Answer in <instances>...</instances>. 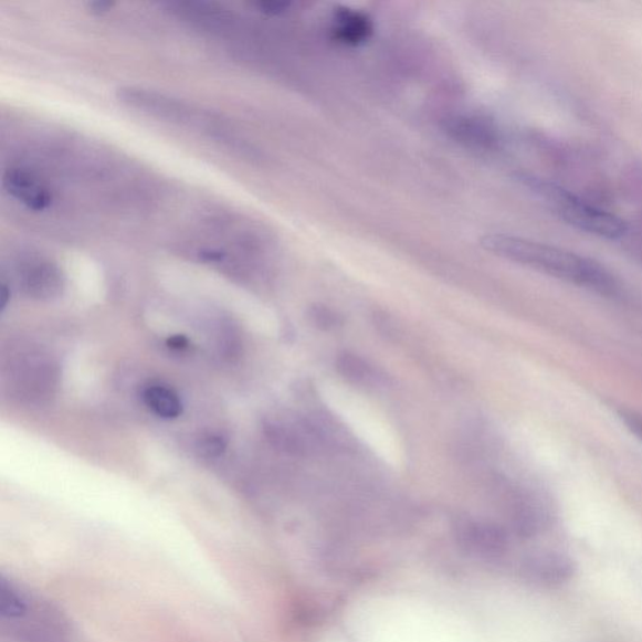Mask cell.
<instances>
[{"label":"cell","instance_id":"6da1fadb","mask_svg":"<svg viewBox=\"0 0 642 642\" xmlns=\"http://www.w3.org/2000/svg\"><path fill=\"white\" fill-rule=\"evenodd\" d=\"M421 598L380 597L360 602L351 613L366 642H483L459 611Z\"/></svg>","mask_w":642,"mask_h":642},{"label":"cell","instance_id":"7a4b0ae2","mask_svg":"<svg viewBox=\"0 0 642 642\" xmlns=\"http://www.w3.org/2000/svg\"><path fill=\"white\" fill-rule=\"evenodd\" d=\"M482 248L509 262L601 293L611 292L613 278L593 260L560 248L514 235L491 234L481 239Z\"/></svg>","mask_w":642,"mask_h":642},{"label":"cell","instance_id":"3957f363","mask_svg":"<svg viewBox=\"0 0 642 642\" xmlns=\"http://www.w3.org/2000/svg\"><path fill=\"white\" fill-rule=\"evenodd\" d=\"M120 104L141 112L148 117L169 123L180 128L199 133L234 152H249L250 148L241 139L236 129L220 116L189 104V102L165 95L150 88L128 86L117 91Z\"/></svg>","mask_w":642,"mask_h":642},{"label":"cell","instance_id":"277c9868","mask_svg":"<svg viewBox=\"0 0 642 642\" xmlns=\"http://www.w3.org/2000/svg\"><path fill=\"white\" fill-rule=\"evenodd\" d=\"M527 185L569 225L608 240L627 235L628 225L621 218L583 201L554 182L528 179Z\"/></svg>","mask_w":642,"mask_h":642},{"label":"cell","instance_id":"5b68a950","mask_svg":"<svg viewBox=\"0 0 642 642\" xmlns=\"http://www.w3.org/2000/svg\"><path fill=\"white\" fill-rule=\"evenodd\" d=\"M3 189L9 197L34 212L46 211L54 202V192L50 186L39 175L22 167H11L4 171Z\"/></svg>","mask_w":642,"mask_h":642},{"label":"cell","instance_id":"8992f818","mask_svg":"<svg viewBox=\"0 0 642 642\" xmlns=\"http://www.w3.org/2000/svg\"><path fill=\"white\" fill-rule=\"evenodd\" d=\"M20 283L27 295L50 301L62 293L64 276L61 269L49 260L31 259L20 269Z\"/></svg>","mask_w":642,"mask_h":642},{"label":"cell","instance_id":"52a82bcc","mask_svg":"<svg viewBox=\"0 0 642 642\" xmlns=\"http://www.w3.org/2000/svg\"><path fill=\"white\" fill-rule=\"evenodd\" d=\"M576 567L570 557L547 554L529 558L525 566L528 580L544 586H558L570 581Z\"/></svg>","mask_w":642,"mask_h":642},{"label":"cell","instance_id":"ba28073f","mask_svg":"<svg viewBox=\"0 0 642 642\" xmlns=\"http://www.w3.org/2000/svg\"><path fill=\"white\" fill-rule=\"evenodd\" d=\"M333 33L344 44L360 45L373 34V22L356 9L340 8L334 13Z\"/></svg>","mask_w":642,"mask_h":642},{"label":"cell","instance_id":"9c48e42d","mask_svg":"<svg viewBox=\"0 0 642 642\" xmlns=\"http://www.w3.org/2000/svg\"><path fill=\"white\" fill-rule=\"evenodd\" d=\"M144 400L155 414L165 420H175L182 413L181 399L170 387L151 385L144 390Z\"/></svg>","mask_w":642,"mask_h":642},{"label":"cell","instance_id":"30bf717a","mask_svg":"<svg viewBox=\"0 0 642 642\" xmlns=\"http://www.w3.org/2000/svg\"><path fill=\"white\" fill-rule=\"evenodd\" d=\"M267 439L276 449L292 455H304L306 446L303 434L284 424L270 423L265 427Z\"/></svg>","mask_w":642,"mask_h":642},{"label":"cell","instance_id":"8fae6325","mask_svg":"<svg viewBox=\"0 0 642 642\" xmlns=\"http://www.w3.org/2000/svg\"><path fill=\"white\" fill-rule=\"evenodd\" d=\"M335 367H337L338 373L343 378L352 381V383H360V381L366 380L370 375L368 362L348 351L341 352L338 356L337 361H335Z\"/></svg>","mask_w":642,"mask_h":642},{"label":"cell","instance_id":"7c38bea8","mask_svg":"<svg viewBox=\"0 0 642 642\" xmlns=\"http://www.w3.org/2000/svg\"><path fill=\"white\" fill-rule=\"evenodd\" d=\"M0 591H2V602H0V609L2 613L8 618L22 617L25 612V603L12 586H9L4 580L0 585Z\"/></svg>","mask_w":642,"mask_h":642},{"label":"cell","instance_id":"4fadbf2b","mask_svg":"<svg viewBox=\"0 0 642 642\" xmlns=\"http://www.w3.org/2000/svg\"><path fill=\"white\" fill-rule=\"evenodd\" d=\"M309 318L316 328L320 330H331L340 327L343 320L340 316L327 308L325 305H313L309 311Z\"/></svg>","mask_w":642,"mask_h":642},{"label":"cell","instance_id":"5bb4252c","mask_svg":"<svg viewBox=\"0 0 642 642\" xmlns=\"http://www.w3.org/2000/svg\"><path fill=\"white\" fill-rule=\"evenodd\" d=\"M200 452L207 457H215L225 449V443L217 435H209L200 442Z\"/></svg>","mask_w":642,"mask_h":642},{"label":"cell","instance_id":"9a60e30c","mask_svg":"<svg viewBox=\"0 0 642 642\" xmlns=\"http://www.w3.org/2000/svg\"><path fill=\"white\" fill-rule=\"evenodd\" d=\"M620 418L629 430L642 441V414L634 411H621Z\"/></svg>","mask_w":642,"mask_h":642},{"label":"cell","instance_id":"2e32d148","mask_svg":"<svg viewBox=\"0 0 642 642\" xmlns=\"http://www.w3.org/2000/svg\"><path fill=\"white\" fill-rule=\"evenodd\" d=\"M376 325L377 328L379 329V331L383 335H386V337L388 338H393L396 337V327L392 320H390L388 318V315L386 314H377L376 315Z\"/></svg>","mask_w":642,"mask_h":642},{"label":"cell","instance_id":"e0dca14e","mask_svg":"<svg viewBox=\"0 0 642 642\" xmlns=\"http://www.w3.org/2000/svg\"><path fill=\"white\" fill-rule=\"evenodd\" d=\"M255 7L259 9L260 12L266 14H281L287 9L288 3L283 2H260L256 3Z\"/></svg>","mask_w":642,"mask_h":642},{"label":"cell","instance_id":"ac0fdd59","mask_svg":"<svg viewBox=\"0 0 642 642\" xmlns=\"http://www.w3.org/2000/svg\"><path fill=\"white\" fill-rule=\"evenodd\" d=\"M169 346L172 349H183L188 347V339L182 337V335H178V337H172L169 340Z\"/></svg>","mask_w":642,"mask_h":642},{"label":"cell","instance_id":"d6986e66","mask_svg":"<svg viewBox=\"0 0 642 642\" xmlns=\"http://www.w3.org/2000/svg\"><path fill=\"white\" fill-rule=\"evenodd\" d=\"M114 3L110 2H95V3H91L90 7L92 9V12H96V13H105L108 12L109 9L112 7H114Z\"/></svg>","mask_w":642,"mask_h":642}]
</instances>
